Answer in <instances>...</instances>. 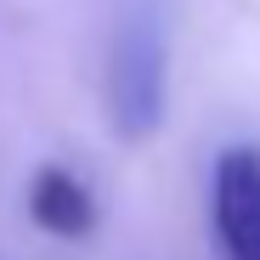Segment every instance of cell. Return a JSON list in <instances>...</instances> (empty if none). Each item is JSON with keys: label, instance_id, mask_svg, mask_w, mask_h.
<instances>
[{"label": "cell", "instance_id": "6da1fadb", "mask_svg": "<svg viewBox=\"0 0 260 260\" xmlns=\"http://www.w3.org/2000/svg\"><path fill=\"white\" fill-rule=\"evenodd\" d=\"M209 221L221 260H260V147H226L215 158Z\"/></svg>", "mask_w": 260, "mask_h": 260}, {"label": "cell", "instance_id": "7a4b0ae2", "mask_svg": "<svg viewBox=\"0 0 260 260\" xmlns=\"http://www.w3.org/2000/svg\"><path fill=\"white\" fill-rule=\"evenodd\" d=\"M28 221L51 238H91L96 232V198L68 164H40L28 181Z\"/></svg>", "mask_w": 260, "mask_h": 260}]
</instances>
